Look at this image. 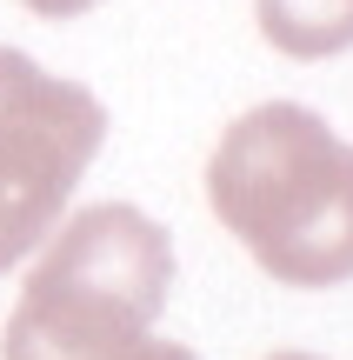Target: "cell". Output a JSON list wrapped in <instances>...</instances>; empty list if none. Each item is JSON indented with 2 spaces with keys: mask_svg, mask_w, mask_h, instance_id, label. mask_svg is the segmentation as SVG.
I'll return each instance as SVG.
<instances>
[{
  "mask_svg": "<svg viewBox=\"0 0 353 360\" xmlns=\"http://www.w3.org/2000/svg\"><path fill=\"white\" fill-rule=\"evenodd\" d=\"M127 360H200V354L180 347V340H147V347H133Z\"/></svg>",
  "mask_w": 353,
  "mask_h": 360,
  "instance_id": "cell-6",
  "label": "cell"
},
{
  "mask_svg": "<svg viewBox=\"0 0 353 360\" xmlns=\"http://www.w3.org/2000/svg\"><path fill=\"white\" fill-rule=\"evenodd\" d=\"M27 13H40V20H74V13H87V7H100V0H20Z\"/></svg>",
  "mask_w": 353,
  "mask_h": 360,
  "instance_id": "cell-5",
  "label": "cell"
},
{
  "mask_svg": "<svg viewBox=\"0 0 353 360\" xmlns=\"http://www.w3.org/2000/svg\"><path fill=\"white\" fill-rule=\"evenodd\" d=\"M260 34L293 60H327L353 47V0H260Z\"/></svg>",
  "mask_w": 353,
  "mask_h": 360,
  "instance_id": "cell-4",
  "label": "cell"
},
{
  "mask_svg": "<svg viewBox=\"0 0 353 360\" xmlns=\"http://www.w3.org/2000/svg\"><path fill=\"white\" fill-rule=\"evenodd\" d=\"M100 141L107 107L87 87L0 47V274L60 227V207Z\"/></svg>",
  "mask_w": 353,
  "mask_h": 360,
  "instance_id": "cell-3",
  "label": "cell"
},
{
  "mask_svg": "<svg viewBox=\"0 0 353 360\" xmlns=\"http://www.w3.org/2000/svg\"><path fill=\"white\" fill-rule=\"evenodd\" d=\"M173 287V240L127 200L80 207L40 267L20 307L0 327V360H127L154 340Z\"/></svg>",
  "mask_w": 353,
  "mask_h": 360,
  "instance_id": "cell-2",
  "label": "cell"
},
{
  "mask_svg": "<svg viewBox=\"0 0 353 360\" xmlns=\"http://www.w3.org/2000/svg\"><path fill=\"white\" fill-rule=\"evenodd\" d=\"M274 360H320V354H274Z\"/></svg>",
  "mask_w": 353,
  "mask_h": 360,
  "instance_id": "cell-7",
  "label": "cell"
},
{
  "mask_svg": "<svg viewBox=\"0 0 353 360\" xmlns=\"http://www.w3.org/2000/svg\"><path fill=\"white\" fill-rule=\"evenodd\" d=\"M207 207L280 287L353 281V147L314 107L240 114L207 160Z\"/></svg>",
  "mask_w": 353,
  "mask_h": 360,
  "instance_id": "cell-1",
  "label": "cell"
}]
</instances>
